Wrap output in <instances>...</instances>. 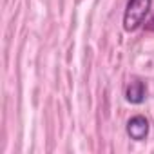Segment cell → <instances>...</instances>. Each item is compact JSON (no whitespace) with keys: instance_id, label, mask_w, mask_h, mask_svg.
<instances>
[{"instance_id":"1","label":"cell","mask_w":154,"mask_h":154,"mask_svg":"<svg viewBox=\"0 0 154 154\" xmlns=\"http://www.w3.org/2000/svg\"><path fill=\"white\" fill-rule=\"evenodd\" d=\"M152 0H127V6L123 11V29L132 33L145 24V18L150 11Z\"/></svg>"},{"instance_id":"2","label":"cell","mask_w":154,"mask_h":154,"mask_svg":"<svg viewBox=\"0 0 154 154\" xmlns=\"http://www.w3.org/2000/svg\"><path fill=\"white\" fill-rule=\"evenodd\" d=\"M127 134L131 140L134 141H143L147 136H149V131H150V125H149V120L141 114H136L132 116L129 122H127V127H125Z\"/></svg>"},{"instance_id":"3","label":"cell","mask_w":154,"mask_h":154,"mask_svg":"<svg viewBox=\"0 0 154 154\" xmlns=\"http://www.w3.org/2000/svg\"><path fill=\"white\" fill-rule=\"evenodd\" d=\"M145 98H147L145 82H141L140 78H132L125 87V100L132 105H140V103L145 102Z\"/></svg>"}]
</instances>
